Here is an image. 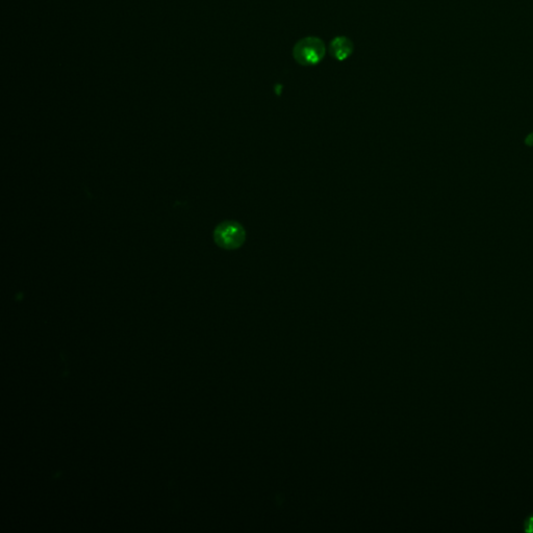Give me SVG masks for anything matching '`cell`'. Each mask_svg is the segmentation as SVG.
I'll return each instance as SVG.
<instances>
[{
	"label": "cell",
	"instance_id": "cell-1",
	"mask_svg": "<svg viewBox=\"0 0 533 533\" xmlns=\"http://www.w3.org/2000/svg\"><path fill=\"white\" fill-rule=\"evenodd\" d=\"M325 45L317 37H307L300 40L294 46V58L302 66L318 64L325 56Z\"/></svg>",
	"mask_w": 533,
	"mask_h": 533
},
{
	"label": "cell",
	"instance_id": "cell-2",
	"mask_svg": "<svg viewBox=\"0 0 533 533\" xmlns=\"http://www.w3.org/2000/svg\"><path fill=\"white\" fill-rule=\"evenodd\" d=\"M246 238L243 226L237 222L227 221L223 222L216 227L214 231V240L218 246L233 250L239 248Z\"/></svg>",
	"mask_w": 533,
	"mask_h": 533
},
{
	"label": "cell",
	"instance_id": "cell-3",
	"mask_svg": "<svg viewBox=\"0 0 533 533\" xmlns=\"http://www.w3.org/2000/svg\"><path fill=\"white\" fill-rule=\"evenodd\" d=\"M330 55L337 60H345L352 55L353 43L347 37H337L330 43Z\"/></svg>",
	"mask_w": 533,
	"mask_h": 533
},
{
	"label": "cell",
	"instance_id": "cell-4",
	"mask_svg": "<svg viewBox=\"0 0 533 533\" xmlns=\"http://www.w3.org/2000/svg\"><path fill=\"white\" fill-rule=\"evenodd\" d=\"M524 530L527 532H533V514L526 519L524 523Z\"/></svg>",
	"mask_w": 533,
	"mask_h": 533
},
{
	"label": "cell",
	"instance_id": "cell-5",
	"mask_svg": "<svg viewBox=\"0 0 533 533\" xmlns=\"http://www.w3.org/2000/svg\"><path fill=\"white\" fill-rule=\"evenodd\" d=\"M526 144L527 145H533V134L529 135L527 138H526Z\"/></svg>",
	"mask_w": 533,
	"mask_h": 533
}]
</instances>
